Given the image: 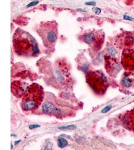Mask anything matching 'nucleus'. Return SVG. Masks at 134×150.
I'll return each mask as SVG.
<instances>
[{
  "label": "nucleus",
  "mask_w": 134,
  "mask_h": 150,
  "mask_svg": "<svg viewBox=\"0 0 134 150\" xmlns=\"http://www.w3.org/2000/svg\"><path fill=\"white\" fill-rule=\"evenodd\" d=\"M39 127H40V125L34 124V125H30V126H29V129H31V130H32V129H36V128H39Z\"/></svg>",
  "instance_id": "nucleus-15"
},
{
  "label": "nucleus",
  "mask_w": 134,
  "mask_h": 150,
  "mask_svg": "<svg viewBox=\"0 0 134 150\" xmlns=\"http://www.w3.org/2000/svg\"><path fill=\"white\" fill-rule=\"evenodd\" d=\"M13 148V146H12V144H11V149Z\"/></svg>",
  "instance_id": "nucleus-19"
},
{
  "label": "nucleus",
  "mask_w": 134,
  "mask_h": 150,
  "mask_svg": "<svg viewBox=\"0 0 134 150\" xmlns=\"http://www.w3.org/2000/svg\"><path fill=\"white\" fill-rule=\"evenodd\" d=\"M123 19L127 21H130L133 22L134 21V18L131 16H128L127 15H125L123 16Z\"/></svg>",
  "instance_id": "nucleus-12"
},
{
  "label": "nucleus",
  "mask_w": 134,
  "mask_h": 150,
  "mask_svg": "<svg viewBox=\"0 0 134 150\" xmlns=\"http://www.w3.org/2000/svg\"><path fill=\"white\" fill-rule=\"evenodd\" d=\"M86 82L95 93H101L103 87L107 85V80L101 72L89 71L86 75Z\"/></svg>",
  "instance_id": "nucleus-4"
},
{
  "label": "nucleus",
  "mask_w": 134,
  "mask_h": 150,
  "mask_svg": "<svg viewBox=\"0 0 134 150\" xmlns=\"http://www.w3.org/2000/svg\"><path fill=\"white\" fill-rule=\"evenodd\" d=\"M13 43L15 53L19 56H33L40 52L34 38L29 33L19 29L15 33Z\"/></svg>",
  "instance_id": "nucleus-1"
},
{
  "label": "nucleus",
  "mask_w": 134,
  "mask_h": 150,
  "mask_svg": "<svg viewBox=\"0 0 134 150\" xmlns=\"http://www.w3.org/2000/svg\"><path fill=\"white\" fill-rule=\"evenodd\" d=\"M77 10L78 11H80V12H86L85 10H82V9H77Z\"/></svg>",
  "instance_id": "nucleus-17"
},
{
  "label": "nucleus",
  "mask_w": 134,
  "mask_h": 150,
  "mask_svg": "<svg viewBox=\"0 0 134 150\" xmlns=\"http://www.w3.org/2000/svg\"><path fill=\"white\" fill-rule=\"evenodd\" d=\"M123 85L127 88L131 87L132 85V81L128 77H125L122 80Z\"/></svg>",
  "instance_id": "nucleus-8"
},
{
  "label": "nucleus",
  "mask_w": 134,
  "mask_h": 150,
  "mask_svg": "<svg viewBox=\"0 0 134 150\" xmlns=\"http://www.w3.org/2000/svg\"><path fill=\"white\" fill-rule=\"evenodd\" d=\"M112 108V106L111 105L107 106L106 107H104L103 109L102 110V112L103 114L107 113V112H109L111 110Z\"/></svg>",
  "instance_id": "nucleus-11"
},
{
  "label": "nucleus",
  "mask_w": 134,
  "mask_h": 150,
  "mask_svg": "<svg viewBox=\"0 0 134 150\" xmlns=\"http://www.w3.org/2000/svg\"><path fill=\"white\" fill-rule=\"evenodd\" d=\"M21 142V140H19V141H16V142H15V144H18L19 142Z\"/></svg>",
  "instance_id": "nucleus-18"
},
{
  "label": "nucleus",
  "mask_w": 134,
  "mask_h": 150,
  "mask_svg": "<svg viewBox=\"0 0 134 150\" xmlns=\"http://www.w3.org/2000/svg\"><path fill=\"white\" fill-rule=\"evenodd\" d=\"M37 32L42 39L45 46L52 48L57 39V23L55 21L45 23L40 25Z\"/></svg>",
  "instance_id": "nucleus-3"
},
{
  "label": "nucleus",
  "mask_w": 134,
  "mask_h": 150,
  "mask_svg": "<svg viewBox=\"0 0 134 150\" xmlns=\"http://www.w3.org/2000/svg\"><path fill=\"white\" fill-rule=\"evenodd\" d=\"M133 96H134V95H133Z\"/></svg>",
  "instance_id": "nucleus-20"
},
{
  "label": "nucleus",
  "mask_w": 134,
  "mask_h": 150,
  "mask_svg": "<svg viewBox=\"0 0 134 150\" xmlns=\"http://www.w3.org/2000/svg\"><path fill=\"white\" fill-rule=\"evenodd\" d=\"M95 36L93 33H89L85 35L83 40H84L85 42L87 44H91L95 41Z\"/></svg>",
  "instance_id": "nucleus-6"
},
{
  "label": "nucleus",
  "mask_w": 134,
  "mask_h": 150,
  "mask_svg": "<svg viewBox=\"0 0 134 150\" xmlns=\"http://www.w3.org/2000/svg\"><path fill=\"white\" fill-rule=\"evenodd\" d=\"M58 146L60 148H63L66 147L68 145V142L67 140L63 138H60L57 141Z\"/></svg>",
  "instance_id": "nucleus-7"
},
{
  "label": "nucleus",
  "mask_w": 134,
  "mask_h": 150,
  "mask_svg": "<svg viewBox=\"0 0 134 150\" xmlns=\"http://www.w3.org/2000/svg\"><path fill=\"white\" fill-rule=\"evenodd\" d=\"M85 4L86 5H89V6H95L96 2L94 1H91L89 2H86Z\"/></svg>",
  "instance_id": "nucleus-16"
},
{
  "label": "nucleus",
  "mask_w": 134,
  "mask_h": 150,
  "mask_svg": "<svg viewBox=\"0 0 134 150\" xmlns=\"http://www.w3.org/2000/svg\"><path fill=\"white\" fill-rule=\"evenodd\" d=\"M38 3H39L38 1H34L32 2H31L30 3H29L28 5H27L26 7L27 8H30V7H33V6H36V5H37V4Z\"/></svg>",
  "instance_id": "nucleus-14"
},
{
  "label": "nucleus",
  "mask_w": 134,
  "mask_h": 150,
  "mask_svg": "<svg viewBox=\"0 0 134 150\" xmlns=\"http://www.w3.org/2000/svg\"><path fill=\"white\" fill-rule=\"evenodd\" d=\"M107 52L110 55L112 56H115L116 54L118 53V51H117V50L114 48H110L109 49H108Z\"/></svg>",
  "instance_id": "nucleus-10"
},
{
  "label": "nucleus",
  "mask_w": 134,
  "mask_h": 150,
  "mask_svg": "<svg viewBox=\"0 0 134 150\" xmlns=\"http://www.w3.org/2000/svg\"><path fill=\"white\" fill-rule=\"evenodd\" d=\"M44 97L43 88L39 84L33 83L25 91L21 102L24 111H33L40 106Z\"/></svg>",
  "instance_id": "nucleus-2"
},
{
  "label": "nucleus",
  "mask_w": 134,
  "mask_h": 150,
  "mask_svg": "<svg viewBox=\"0 0 134 150\" xmlns=\"http://www.w3.org/2000/svg\"><path fill=\"white\" fill-rule=\"evenodd\" d=\"M92 10H93V11L94 12V13L97 15H99V14L101 13V12H102L100 9H99V8L98 7H94V8H92Z\"/></svg>",
  "instance_id": "nucleus-13"
},
{
  "label": "nucleus",
  "mask_w": 134,
  "mask_h": 150,
  "mask_svg": "<svg viewBox=\"0 0 134 150\" xmlns=\"http://www.w3.org/2000/svg\"><path fill=\"white\" fill-rule=\"evenodd\" d=\"M42 110L45 114L50 115L53 113L57 116L60 113V110L59 108L55 107V105L50 102H46L44 103L42 107Z\"/></svg>",
  "instance_id": "nucleus-5"
},
{
  "label": "nucleus",
  "mask_w": 134,
  "mask_h": 150,
  "mask_svg": "<svg viewBox=\"0 0 134 150\" xmlns=\"http://www.w3.org/2000/svg\"><path fill=\"white\" fill-rule=\"evenodd\" d=\"M76 128V126L74 125H69V126H63V127H61L59 128V129L60 130H74Z\"/></svg>",
  "instance_id": "nucleus-9"
}]
</instances>
